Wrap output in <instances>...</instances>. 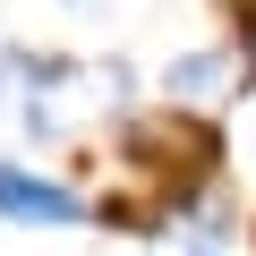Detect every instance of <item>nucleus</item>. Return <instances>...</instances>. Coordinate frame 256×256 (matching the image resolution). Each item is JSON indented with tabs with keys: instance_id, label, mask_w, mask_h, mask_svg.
Instances as JSON below:
<instances>
[{
	"instance_id": "nucleus-5",
	"label": "nucleus",
	"mask_w": 256,
	"mask_h": 256,
	"mask_svg": "<svg viewBox=\"0 0 256 256\" xmlns=\"http://www.w3.org/2000/svg\"><path fill=\"white\" fill-rule=\"evenodd\" d=\"M77 9H86V0H77Z\"/></svg>"
},
{
	"instance_id": "nucleus-4",
	"label": "nucleus",
	"mask_w": 256,
	"mask_h": 256,
	"mask_svg": "<svg viewBox=\"0 0 256 256\" xmlns=\"http://www.w3.org/2000/svg\"><path fill=\"white\" fill-rule=\"evenodd\" d=\"M248 239H256V222H248Z\"/></svg>"
},
{
	"instance_id": "nucleus-2",
	"label": "nucleus",
	"mask_w": 256,
	"mask_h": 256,
	"mask_svg": "<svg viewBox=\"0 0 256 256\" xmlns=\"http://www.w3.org/2000/svg\"><path fill=\"white\" fill-rule=\"evenodd\" d=\"M248 86H256V68H248L239 43H196V52H180V60L154 77V94H162L171 111H214V102H230V94H248Z\"/></svg>"
},
{
	"instance_id": "nucleus-3",
	"label": "nucleus",
	"mask_w": 256,
	"mask_h": 256,
	"mask_svg": "<svg viewBox=\"0 0 256 256\" xmlns=\"http://www.w3.org/2000/svg\"><path fill=\"white\" fill-rule=\"evenodd\" d=\"M86 60L77 52H34V43H0V102L26 111V102H60V86H77Z\"/></svg>"
},
{
	"instance_id": "nucleus-1",
	"label": "nucleus",
	"mask_w": 256,
	"mask_h": 256,
	"mask_svg": "<svg viewBox=\"0 0 256 256\" xmlns=\"http://www.w3.org/2000/svg\"><path fill=\"white\" fill-rule=\"evenodd\" d=\"M0 222L9 230H94L102 214H94L86 188H68L52 171H26V162L0 154Z\"/></svg>"
}]
</instances>
